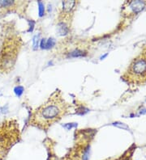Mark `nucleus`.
Masks as SVG:
<instances>
[{
	"label": "nucleus",
	"mask_w": 146,
	"mask_h": 160,
	"mask_svg": "<svg viewBox=\"0 0 146 160\" xmlns=\"http://www.w3.org/2000/svg\"><path fill=\"white\" fill-rule=\"evenodd\" d=\"M48 160H61L59 159H58L57 157H55V156H51V157L49 158Z\"/></svg>",
	"instance_id": "14"
},
{
	"label": "nucleus",
	"mask_w": 146,
	"mask_h": 160,
	"mask_svg": "<svg viewBox=\"0 0 146 160\" xmlns=\"http://www.w3.org/2000/svg\"><path fill=\"white\" fill-rule=\"evenodd\" d=\"M20 48V40L16 37L7 39L0 51V70L8 72L14 66Z\"/></svg>",
	"instance_id": "3"
},
{
	"label": "nucleus",
	"mask_w": 146,
	"mask_h": 160,
	"mask_svg": "<svg viewBox=\"0 0 146 160\" xmlns=\"http://www.w3.org/2000/svg\"><path fill=\"white\" fill-rule=\"evenodd\" d=\"M38 47V36H35L33 37V48L37 49Z\"/></svg>",
	"instance_id": "11"
},
{
	"label": "nucleus",
	"mask_w": 146,
	"mask_h": 160,
	"mask_svg": "<svg viewBox=\"0 0 146 160\" xmlns=\"http://www.w3.org/2000/svg\"><path fill=\"white\" fill-rule=\"evenodd\" d=\"M106 160H116V159H106Z\"/></svg>",
	"instance_id": "15"
},
{
	"label": "nucleus",
	"mask_w": 146,
	"mask_h": 160,
	"mask_svg": "<svg viewBox=\"0 0 146 160\" xmlns=\"http://www.w3.org/2000/svg\"><path fill=\"white\" fill-rule=\"evenodd\" d=\"M46 40H44V39H43L42 40V43H41V47H42V48H45V46H46Z\"/></svg>",
	"instance_id": "13"
},
{
	"label": "nucleus",
	"mask_w": 146,
	"mask_h": 160,
	"mask_svg": "<svg viewBox=\"0 0 146 160\" xmlns=\"http://www.w3.org/2000/svg\"><path fill=\"white\" fill-rule=\"evenodd\" d=\"M89 137L87 139L85 137L83 139L82 137V139L78 140L76 146L61 160H89Z\"/></svg>",
	"instance_id": "4"
},
{
	"label": "nucleus",
	"mask_w": 146,
	"mask_h": 160,
	"mask_svg": "<svg viewBox=\"0 0 146 160\" xmlns=\"http://www.w3.org/2000/svg\"><path fill=\"white\" fill-rule=\"evenodd\" d=\"M55 45V40L54 39H49L46 42V46H45V48H46V49H49V48H50V47H52V46Z\"/></svg>",
	"instance_id": "9"
},
{
	"label": "nucleus",
	"mask_w": 146,
	"mask_h": 160,
	"mask_svg": "<svg viewBox=\"0 0 146 160\" xmlns=\"http://www.w3.org/2000/svg\"><path fill=\"white\" fill-rule=\"evenodd\" d=\"M69 104L62 96L60 91H56L38 109L30 119V125L41 129H48L52 125L60 120L68 111Z\"/></svg>",
	"instance_id": "1"
},
{
	"label": "nucleus",
	"mask_w": 146,
	"mask_h": 160,
	"mask_svg": "<svg viewBox=\"0 0 146 160\" xmlns=\"http://www.w3.org/2000/svg\"><path fill=\"white\" fill-rule=\"evenodd\" d=\"M38 5H39V13H40V16H42L44 13V4L42 2H38Z\"/></svg>",
	"instance_id": "10"
},
{
	"label": "nucleus",
	"mask_w": 146,
	"mask_h": 160,
	"mask_svg": "<svg viewBox=\"0 0 146 160\" xmlns=\"http://www.w3.org/2000/svg\"><path fill=\"white\" fill-rule=\"evenodd\" d=\"M14 91H15V93H16V95L17 96H20L24 92V87L21 86H18L15 88Z\"/></svg>",
	"instance_id": "8"
},
{
	"label": "nucleus",
	"mask_w": 146,
	"mask_h": 160,
	"mask_svg": "<svg viewBox=\"0 0 146 160\" xmlns=\"http://www.w3.org/2000/svg\"><path fill=\"white\" fill-rule=\"evenodd\" d=\"M86 54L87 53H84L83 51H81V50H75V51L72 52L70 54H69V56L70 57H83V56H85Z\"/></svg>",
	"instance_id": "7"
},
{
	"label": "nucleus",
	"mask_w": 146,
	"mask_h": 160,
	"mask_svg": "<svg viewBox=\"0 0 146 160\" xmlns=\"http://www.w3.org/2000/svg\"><path fill=\"white\" fill-rule=\"evenodd\" d=\"M77 126V125H74V124H68V125H67V126H64V127H66L67 129H71L72 128V127H74V126Z\"/></svg>",
	"instance_id": "12"
},
{
	"label": "nucleus",
	"mask_w": 146,
	"mask_h": 160,
	"mask_svg": "<svg viewBox=\"0 0 146 160\" xmlns=\"http://www.w3.org/2000/svg\"><path fill=\"white\" fill-rule=\"evenodd\" d=\"M132 152L133 150H128L123 155H121L120 157L117 158L116 160H132Z\"/></svg>",
	"instance_id": "6"
},
{
	"label": "nucleus",
	"mask_w": 146,
	"mask_h": 160,
	"mask_svg": "<svg viewBox=\"0 0 146 160\" xmlns=\"http://www.w3.org/2000/svg\"><path fill=\"white\" fill-rule=\"evenodd\" d=\"M2 156H3V155H2V154H0V157H2Z\"/></svg>",
	"instance_id": "16"
},
{
	"label": "nucleus",
	"mask_w": 146,
	"mask_h": 160,
	"mask_svg": "<svg viewBox=\"0 0 146 160\" xmlns=\"http://www.w3.org/2000/svg\"><path fill=\"white\" fill-rule=\"evenodd\" d=\"M127 83L135 85L146 83V47L129 64L123 74Z\"/></svg>",
	"instance_id": "2"
},
{
	"label": "nucleus",
	"mask_w": 146,
	"mask_h": 160,
	"mask_svg": "<svg viewBox=\"0 0 146 160\" xmlns=\"http://www.w3.org/2000/svg\"><path fill=\"white\" fill-rule=\"evenodd\" d=\"M76 6V1H65L63 2V18L64 19H69L70 15L73 14Z\"/></svg>",
	"instance_id": "5"
}]
</instances>
